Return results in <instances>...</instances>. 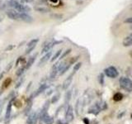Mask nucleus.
<instances>
[{"label":"nucleus","instance_id":"obj_23","mask_svg":"<svg viewBox=\"0 0 132 124\" xmlns=\"http://www.w3.org/2000/svg\"><path fill=\"white\" fill-rule=\"evenodd\" d=\"M31 106H32V104H31V103H28V104H27V107H26V109H25V113H24V114L26 115V116H27L29 113H31Z\"/></svg>","mask_w":132,"mask_h":124},{"label":"nucleus","instance_id":"obj_9","mask_svg":"<svg viewBox=\"0 0 132 124\" xmlns=\"http://www.w3.org/2000/svg\"><path fill=\"white\" fill-rule=\"evenodd\" d=\"M37 119H38V115H37L36 112L30 113V115L28 116L27 121V124H36L37 122Z\"/></svg>","mask_w":132,"mask_h":124},{"label":"nucleus","instance_id":"obj_24","mask_svg":"<svg viewBox=\"0 0 132 124\" xmlns=\"http://www.w3.org/2000/svg\"><path fill=\"white\" fill-rule=\"evenodd\" d=\"M60 94H55V95L53 96V98H51V103H57L58 100L60 99Z\"/></svg>","mask_w":132,"mask_h":124},{"label":"nucleus","instance_id":"obj_39","mask_svg":"<svg viewBox=\"0 0 132 124\" xmlns=\"http://www.w3.org/2000/svg\"><path fill=\"white\" fill-rule=\"evenodd\" d=\"M22 2H23V3H27V2H30L31 0H21Z\"/></svg>","mask_w":132,"mask_h":124},{"label":"nucleus","instance_id":"obj_41","mask_svg":"<svg viewBox=\"0 0 132 124\" xmlns=\"http://www.w3.org/2000/svg\"><path fill=\"white\" fill-rule=\"evenodd\" d=\"M51 2H53V3H57L58 2V0H51Z\"/></svg>","mask_w":132,"mask_h":124},{"label":"nucleus","instance_id":"obj_44","mask_svg":"<svg viewBox=\"0 0 132 124\" xmlns=\"http://www.w3.org/2000/svg\"><path fill=\"white\" fill-rule=\"evenodd\" d=\"M130 36H131V37H132V33H131V34H130Z\"/></svg>","mask_w":132,"mask_h":124},{"label":"nucleus","instance_id":"obj_26","mask_svg":"<svg viewBox=\"0 0 132 124\" xmlns=\"http://www.w3.org/2000/svg\"><path fill=\"white\" fill-rule=\"evenodd\" d=\"M61 52H62V50H59V51H58L55 55L53 56V57H52V59H51V61L52 62H54L55 60H56L58 58L60 57V54H61Z\"/></svg>","mask_w":132,"mask_h":124},{"label":"nucleus","instance_id":"obj_16","mask_svg":"<svg viewBox=\"0 0 132 124\" xmlns=\"http://www.w3.org/2000/svg\"><path fill=\"white\" fill-rule=\"evenodd\" d=\"M36 56H37V54H35L34 56H32L30 58V59L28 60L27 63V65H26V69H29V68H30L31 66L33 65V63H34V61H35V60H36Z\"/></svg>","mask_w":132,"mask_h":124},{"label":"nucleus","instance_id":"obj_29","mask_svg":"<svg viewBox=\"0 0 132 124\" xmlns=\"http://www.w3.org/2000/svg\"><path fill=\"white\" fill-rule=\"evenodd\" d=\"M36 10L39 11L40 12H49V9L46 7H36Z\"/></svg>","mask_w":132,"mask_h":124},{"label":"nucleus","instance_id":"obj_22","mask_svg":"<svg viewBox=\"0 0 132 124\" xmlns=\"http://www.w3.org/2000/svg\"><path fill=\"white\" fill-rule=\"evenodd\" d=\"M122 98H123V95H122V94H121V93H117V94H114V96H113V99H114L115 101H121Z\"/></svg>","mask_w":132,"mask_h":124},{"label":"nucleus","instance_id":"obj_36","mask_svg":"<svg viewBox=\"0 0 132 124\" xmlns=\"http://www.w3.org/2000/svg\"><path fill=\"white\" fill-rule=\"evenodd\" d=\"M57 124H68V122H65L64 121H61V120H59L57 121Z\"/></svg>","mask_w":132,"mask_h":124},{"label":"nucleus","instance_id":"obj_1","mask_svg":"<svg viewBox=\"0 0 132 124\" xmlns=\"http://www.w3.org/2000/svg\"><path fill=\"white\" fill-rule=\"evenodd\" d=\"M8 3L10 4V6L14 8V10L16 12H21V13H27V12L30 11V7L27 5H24V4L19 3L18 2L15 1V0H11V1L8 2Z\"/></svg>","mask_w":132,"mask_h":124},{"label":"nucleus","instance_id":"obj_33","mask_svg":"<svg viewBox=\"0 0 132 124\" xmlns=\"http://www.w3.org/2000/svg\"><path fill=\"white\" fill-rule=\"evenodd\" d=\"M70 51H71V49H68L67 51H66L63 54V56H62L60 57V59H63V58H64L66 56L68 55V54H69V53H70Z\"/></svg>","mask_w":132,"mask_h":124},{"label":"nucleus","instance_id":"obj_6","mask_svg":"<svg viewBox=\"0 0 132 124\" xmlns=\"http://www.w3.org/2000/svg\"><path fill=\"white\" fill-rule=\"evenodd\" d=\"M40 117L45 124H53L54 122V118L51 117L48 113H40Z\"/></svg>","mask_w":132,"mask_h":124},{"label":"nucleus","instance_id":"obj_17","mask_svg":"<svg viewBox=\"0 0 132 124\" xmlns=\"http://www.w3.org/2000/svg\"><path fill=\"white\" fill-rule=\"evenodd\" d=\"M82 106V103H81V98H78V101L76 103V107H75V111H76V114L77 115H79L80 114V112L82 110L81 107Z\"/></svg>","mask_w":132,"mask_h":124},{"label":"nucleus","instance_id":"obj_42","mask_svg":"<svg viewBox=\"0 0 132 124\" xmlns=\"http://www.w3.org/2000/svg\"><path fill=\"white\" fill-rule=\"evenodd\" d=\"M130 56H132V52H131V53H130Z\"/></svg>","mask_w":132,"mask_h":124},{"label":"nucleus","instance_id":"obj_15","mask_svg":"<svg viewBox=\"0 0 132 124\" xmlns=\"http://www.w3.org/2000/svg\"><path fill=\"white\" fill-rule=\"evenodd\" d=\"M47 87H48V85H47L46 84H41V85L39 87V88H38V89H37V90L36 91L35 96H36V95H39V94H40L41 93L45 92V89H47Z\"/></svg>","mask_w":132,"mask_h":124},{"label":"nucleus","instance_id":"obj_27","mask_svg":"<svg viewBox=\"0 0 132 124\" xmlns=\"http://www.w3.org/2000/svg\"><path fill=\"white\" fill-rule=\"evenodd\" d=\"M25 69H26L25 67H22V68H20V69L18 70V71L16 72V76H21V75H22V74L24 73V71H25Z\"/></svg>","mask_w":132,"mask_h":124},{"label":"nucleus","instance_id":"obj_13","mask_svg":"<svg viewBox=\"0 0 132 124\" xmlns=\"http://www.w3.org/2000/svg\"><path fill=\"white\" fill-rule=\"evenodd\" d=\"M20 20H22L23 22H31L33 21V18L31 16H29L27 13H21Z\"/></svg>","mask_w":132,"mask_h":124},{"label":"nucleus","instance_id":"obj_38","mask_svg":"<svg viewBox=\"0 0 132 124\" xmlns=\"http://www.w3.org/2000/svg\"><path fill=\"white\" fill-rule=\"evenodd\" d=\"M52 92H53V90H52V89H51V90H49V92H48V93L46 94V95H47V96H49V95H50V94H51Z\"/></svg>","mask_w":132,"mask_h":124},{"label":"nucleus","instance_id":"obj_12","mask_svg":"<svg viewBox=\"0 0 132 124\" xmlns=\"http://www.w3.org/2000/svg\"><path fill=\"white\" fill-rule=\"evenodd\" d=\"M51 55H52V51H49V52H47L46 54H45V55L42 58H40V60L39 61V66H41V65H45V63H46V62L50 60V58H51Z\"/></svg>","mask_w":132,"mask_h":124},{"label":"nucleus","instance_id":"obj_8","mask_svg":"<svg viewBox=\"0 0 132 124\" xmlns=\"http://www.w3.org/2000/svg\"><path fill=\"white\" fill-rule=\"evenodd\" d=\"M20 14H21V12H16L14 9H10L7 11V17L13 20H20Z\"/></svg>","mask_w":132,"mask_h":124},{"label":"nucleus","instance_id":"obj_2","mask_svg":"<svg viewBox=\"0 0 132 124\" xmlns=\"http://www.w3.org/2000/svg\"><path fill=\"white\" fill-rule=\"evenodd\" d=\"M120 85L126 91H128V92H131L132 91V80L129 78L125 76L121 77L120 79Z\"/></svg>","mask_w":132,"mask_h":124},{"label":"nucleus","instance_id":"obj_25","mask_svg":"<svg viewBox=\"0 0 132 124\" xmlns=\"http://www.w3.org/2000/svg\"><path fill=\"white\" fill-rule=\"evenodd\" d=\"M39 41V39L38 38H36V39H32L31 41H29L28 44H27V47H34L37 44V42Z\"/></svg>","mask_w":132,"mask_h":124},{"label":"nucleus","instance_id":"obj_19","mask_svg":"<svg viewBox=\"0 0 132 124\" xmlns=\"http://www.w3.org/2000/svg\"><path fill=\"white\" fill-rule=\"evenodd\" d=\"M71 96H72V91L71 90L67 91V93L65 94V103L66 104H69L70 99H71Z\"/></svg>","mask_w":132,"mask_h":124},{"label":"nucleus","instance_id":"obj_40","mask_svg":"<svg viewBox=\"0 0 132 124\" xmlns=\"http://www.w3.org/2000/svg\"><path fill=\"white\" fill-rule=\"evenodd\" d=\"M3 76V74L2 73V74H0V80H1V79H2V77Z\"/></svg>","mask_w":132,"mask_h":124},{"label":"nucleus","instance_id":"obj_31","mask_svg":"<svg viewBox=\"0 0 132 124\" xmlns=\"http://www.w3.org/2000/svg\"><path fill=\"white\" fill-rule=\"evenodd\" d=\"M36 47V45H34V47H27V50H26V54H29L31 53L33 50H34V48Z\"/></svg>","mask_w":132,"mask_h":124},{"label":"nucleus","instance_id":"obj_28","mask_svg":"<svg viewBox=\"0 0 132 124\" xmlns=\"http://www.w3.org/2000/svg\"><path fill=\"white\" fill-rule=\"evenodd\" d=\"M81 65H82V63H77L75 65H74V67H73V74L75 73V72H77L78 69H80V67H81Z\"/></svg>","mask_w":132,"mask_h":124},{"label":"nucleus","instance_id":"obj_14","mask_svg":"<svg viewBox=\"0 0 132 124\" xmlns=\"http://www.w3.org/2000/svg\"><path fill=\"white\" fill-rule=\"evenodd\" d=\"M122 44H123L124 47H130V45H132V37L130 36L125 37L124 40H123V41H122Z\"/></svg>","mask_w":132,"mask_h":124},{"label":"nucleus","instance_id":"obj_11","mask_svg":"<svg viewBox=\"0 0 132 124\" xmlns=\"http://www.w3.org/2000/svg\"><path fill=\"white\" fill-rule=\"evenodd\" d=\"M73 73L71 74V75H69L68 78H66L64 81L63 82V84H62V89L64 90H66L68 89V88L70 86V84H72V81H73Z\"/></svg>","mask_w":132,"mask_h":124},{"label":"nucleus","instance_id":"obj_18","mask_svg":"<svg viewBox=\"0 0 132 124\" xmlns=\"http://www.w3.org/2000/svg\"><path fill=\"white\" fill-rule=\"evenodd\" d=\"M12 102L10 101L8 103L7 107V111H6V114H5V118L7 119L9 118L10 115H11V110H12Z\"/></svg>","mask_w":132,"mask_h":124},{"label":"nucleus","instance_id":"obj_4","mask_svg":"<svg viewBox=\"0 0 132 124\" xmlns=\"http://www.w3.org/2000/svg\"><path fill=\"white\" fill-rule=\"evenodd\" d=\"M104 73L109 78H111V79H115L118 76V71L117 69H116L114 66H109V67H107L104 69Z\"/></svg>","mask_w":132,"mask_h":124},{"label":"nucleus","instance_id":"obj_10","mask_svg":"<svg viewBox=\"0 0 132 124\" xmlns=\"http://www.w3.org/2000/svg\"><path fill=\"white\" fill-rule=\"evenodd\" d=\"M61 41H54V42H48L45 45H44V47L42 49V51H41V53H47L49 51H51V48L55 45V44H58V43H60Z\"/></svg>","mask_w":132,"mask_h":124},{"label":"nucleus","instance_id":"obj_32","mask_svg":"<svg viewBox=\"0 0 132 124\" xmlns=\"http://www.w3.org/2000/svg\"><path fill=\"white\" fill-rule=\"evenodd\" d=\"M12 65H13V63H12V62H10V63L7 65V67H6V71H7V72H8V71H9V70L12 69Z\"/></svg>","mask_w":132,"mask_h":124},{"label":"nucleus","instance_id":"obj_3","mask_svg":"<svg viewBox=\"0 0 132 124\" xmlns=\"http://www.w3.org/2000/svg\"><path fill=\"white\" fill-rule=\"evenodd\" d=\"M106 107V103H102V104H101L100 103H96L94 105H93L92 107H90L88 110L89 113H93V114H97L99 112H100L102 109H104Z\"/></svg>","mask_w":132,"mask_h":124},{"label":"nucleus","instance_id":"obj_20","mask_svg":"<svg viewBox=\"0 0 132 124\" xmlns=\"http://www.w3.org/2000/svg\"><path fill=\"white\" fill-rule=\"evenodd\" d=\"M50 103H51V101H49V100H47L46 102H45V103L42 107V109H41L40 113H47V111L49 109V107H50Z\"/></svg>","mask_w":132,"mask_h":124},{"label":"nucleus","instance_id":"obj_37","mask_svg":"<svg viewBox=\"0 0 132 124\" xmlns=\"http://www.w3.org/2000/svg\"><path fill=\"white\" fill-rule=\"evenodd\" d=\"M84 122H85V124H89V121L88 118H84Z\"/></svg>","mask_w":132,"mask_h":124},{"label":"nucleus","instance_id":"obj_21","mask_svg":"<svg viewBox=\"0 0 132 124\" xmlns=\"http://www.w3.org/2000/svg\"><path fill=\"white\" fill-rule=\"evenodd\" d=\"M11 82H12V80H11V78H7L5 80H4V82H3V87L2 88L3 89H6V88H7L8 86H9V84H11Z\"/></svg>","mask_w":132,"mask_h":124},{"label":"nucleus","instance_id":"obj_45","mask_svg":"<svg viewBox=\"0 0 132 124\" xmlns=\"http://www.w3.org/2000/svg\"><path fill=\"white\" fill-rule=\"evenodd\" d=\"M130 75H131V78H132V73H131V74H130Z\"/></svg>","mask_w":132,"mask_h":124},{"label":"nucleus","instance_id":"obj_7","mask_svg":"<svg viewBox=\"0 0 132 124\" xmlns=\"http://www.w3.org/2000/svg\"><path fill=\"white\" fill-rule=\"evenodd\" d=\"M65 119L67 122H72L73 120V109L71 105H68L67 109H66L65 113Z\"/></svg>","mask_w":132,"mask_h":124},{"label":"nucleus","instance_id":"obj_43","mask_svg":"<svg viewBox=\"0 0 132 124\" xmlns=\"http://www.w3.org/2000/svg\"><path fill=\"white\" fill-rule=\"evenodd\" d=\"M130 28H131V29H132V25H131V26H130Z\"/></svg>","mask_w":132,"mask_h":124},{"label":"nucleus","instance_id":"obj_34","mask_svg":"<svg viewBox=\"0 0 132 124\" xmlns=\"http://www.w3.org/2000/svg\"><path fill=\"white\" fill-rule=\"evenodd\" d=\"M125 22L132 24V18H126V19L125 20Z\"/></svg>","mask_w":132,"mask_h":124},{"label":"nucleus","instance_id":"obj_35","mask_svg":"<svg viewBox=\"0 0 132 124\" xmlns=\"http://www.w3.org/2000/svg\"><path fill=\"white\" fill-rule=\"evenodd\" d=\"M22 82H23V80H21L18 83H16V89H18L19 88V87L21 86V84H22Z\"/></svg>","mask_w":132,"mask_h":124},{"label":"nucleus","instance_id":"obj_5","mask_svg":"<svg viewBox=\"0 0 132 124\" xmlns=\"http://www.w3.org/2000/svg\"><path fill=\"white\" fill-rule=\"evenodd\" d=\"M64 63L63 62V63L55 64V65L53 66L51 72V74H50V80H54V79H55V78L56 77L57 74L60 71V69H61V68L64 66Z\"/></svg>","mask_w":132,"mask_h":124},{"label":"nucleus","instance_id":"obj_30","mask_svg":"<svg viewBox=\"0 0 132 124\" xmlns=\"http://www.w3.org/2000/svg\"><path fill=\"white\" fill-rule=\"evenodd\" d=\"M98 81H99V83H100L102 85L104 84V75H103L102 74H101L100 75L98 76Z\"/></svg>","mask_w":132,"mask_h":124}]
</instances>
